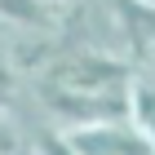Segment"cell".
Masks as SVG:
<instances>
[{"label": "cell", "instance_id": "cell-7", "mask_svg": "<svg viewBox=\"0 0 155 155\" xmlns=\"http://www.w3.org/2000/svg\"><path fill=\"white\" fill-rule=\"evenodd\" d=\"M0 22L18 27V31H36L53 22V5L45 0H0Z\"/></svg>", "mask_w": 155, "mask_h": 155}, {"label": "cell", "instance_id": "cell-15", "mask_svg": "<svg viewBox=\"0 0 155 155\" xmlns=\"http://www.w3.org/2000/svg\"><path fill=\"white\" fill-rule=\"evenodd\" d=\"M0 155H5V151H0Z\"/></svg>", "mask_w": 155, "mask_h": 155}, {"label": "cell", "instance_id": "cell-6", "mask_svg": "<svg viewBox=\"0 0 155 155\" xmlns=\"http://www.w3.org/2000/svg\"><path fill=\"white\" fill-rule=\"evenodd\" d=\"M129 120L155 142V71H137L129 84Z\"/></svg>", "mask_w": 155, "mask_h": 155}, {"label": "cell", "instance_id": "cell-8", "mask_svg": "<svg viewBox=\"0 0 155 155\" xmlns=\"http://www.w3.org/2000/svg\"><path fill=\"white\" fill-rule=\"evenodd\" d=\"M36 151H40V155H80L71 142H67V133H62V129H45Z\"/></svg>", "mask_w": 155, "mask_h": 155}, {"label": "cell", "instance_id": "cell-10", "mask_svg": "<svg viewBox=\"0 0 155 155\" xmlns=\"http://www.w3.org/2000/svg\"><path fill=\"white\" fill-rule=\"evenodd\" d=\"M13 75H18V71L9 67V40H0V89H9Z\"/></svg>", "mask_w": 155, "mask_h": 155}, {"label": "cell", "instance_id": "cell-12", "mask_svg": "<svg viewBox=\"0 0 155 155\" xmlns=\"http://www.w3.org/2000/svg\"><path fill=\"white\" fill-rule=\"evenodd\" d=\"M45 5H53V9H58V5H67V0H45Z\"/></svg>", "mask_w": 155, "mask_h": 155}, {"label": "cell", "instance_id": "cell-14", "mask_svg": "<svg viewBox=\"0 0 155 155\" xmlns=\"http://www.w3.org/2000/svg\"><path fill=\"white\" fill-rule=\"evenodd\" d=\"M18 155H31V151H18ZM36 155H40V151H36Z\"/></svg>", "mask_w": 155, "mask_h": 155}, {"label": "cell", "instance_id": "cell-2", "mask_svg": "<svg viewBox=\"0 0 155 155\" xmlns=\"http://www.w3.org/2000/svg\"><path fill=\"white\" fill-rule=\"evenodd\" d=\"M133 58H120L107 49H62L58 62L49 67L40 80L67 84V89H93V93H111V89H129L133 84Z\"/></svg>", "mask_w": 155, "mask_h": 155}, {"label": "cell", "instance_id": "cell-3", "mask_svg": "<svg viewBox=\"0 0 155 155\" xmlns=\"http://www.w3.org/2000/svg\"><path fill=\"white\" fill-rule=\"evenodd\" d=\"M62 133L80 155H155V142L133 120H107V124H84Z\"/></svg>", "mask_w": 155, "mask_h": 155}, {"label": "cell", "instance_id": "cell-9", "mask_svg": "<svg viewBox=\"0 0 155 155\" xmlns=\"http://www.w3.org/2000/svg\"><path fill=\"white\" fill-rule=\"evenodd\" d=\"M0 151H5V155H18V151H22V142H18V129H13L5 115H0Z\"/></svg>", "mask_w": 155, "mask_h": 155}, {"label": "cell", "instance_id": "cell-4", "mask_svg": "<svg viewBox=\"0 0 155 155\" xmlns=\"http://www.w3.org/2000/svg\"><path fill=\"white\" fill-rule=\"evenodd\" d=\"M111 9H115L124 58L146 67V58L155 49V0H111Z\"/></svg>", "mask_w": 155, "mask_h": 155}, {"label": "cell", "instance_id": "cell-11", "mask_svg": "<svg viewBox=\"0 0 155 155\" xmlns=\"http://www.w3.org/2000/svg\"><path fill=\"white\" fill-rule=\"evenodd\" d=\"M146 71H155V49H151V58H146Z\"/></svg>", "mask_w": 155, "mask_h": 155}, {"label": "cell", "instance_id": "cell-1", "mask_svg": "<svg viewBox=\"0 0 155 155\" xmlns=\"http://www.w3.org/2000/svg\"><path fill=\"white\" fill-rule=\"evenodd\" d=\"M40 107L58 129H84V124H107V120H129V89H67V84L40 80Z\"/></svg>", "mask_w": 155, "mask_h": 155}, {"label": "cell", "instance_id": "cell-13", "mask_svg": "<svg viewBox=\"0 0 155 155\" xmlns=\"http://www.w3.org/2000/svg\"><path fill=\"white\" fill-rule=\"evenodd\" d=\"M5 93H9V89H0V102H5Z\"/></svg>", "mask_w": 155, "mask_h": 155}, {"label": "cell", "instance_id": "cell-5", "mask_svg": "<svg viewBox=\"0 0 155 155\" xmlns=\"http://www.w3.org/2000/svg\"><path fill=\"white\" fill-rule=\"evenodd\" d=\"M62 45H53L49 36H13L9 40V67L13 71H49L53 62H58Z\"/></svg>", "mask_w": 155, "mask_h": 155}]
</instances>
